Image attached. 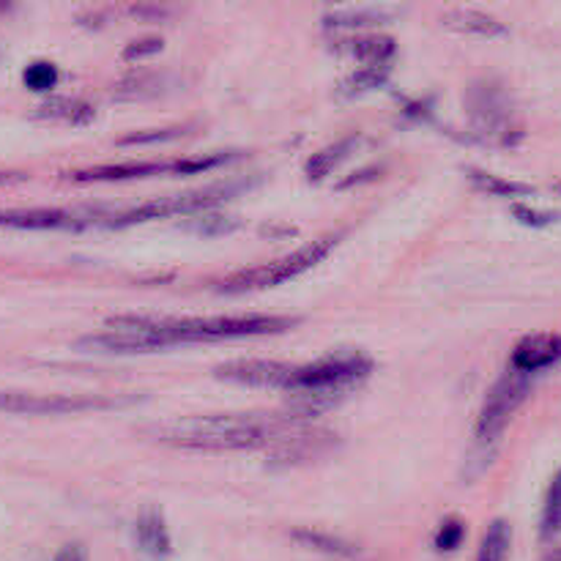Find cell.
Returning <instances> with one entry per match:
<instances>
[{
  "mask_svg": "<svg viewBox=\"0 0 561 561\" xmlns=\"http://www.w3.org/2000/svg\"><path fill=\"white\" fill-rule=\"evenodd\" d=\"M299 425H305V422L296 420V416L201 414L162 422L148 433L168 447L201 449V453H241V449L279 444Z\"/></svg>",
  "mask_w": 561,
  "mask_h": 561,
  "instance_id": "cell-1",
  "label": "cell"
},
{
  "mask_svg": "<svg viewBox=\"0 0 561 561\" xmlns=\"http://www.w3.org/2000/svg\"><path fill=\"white\" fill-rule=\"evenodd\" d=\"M296 323V318L285 316H217V318H192V321H168L170 345L179 343H214V340H241L263 337V334L285 332Z\"/></svg>",
  "mask_w": 561,
  "mask_h": 561,
  "instance_id": "cell-2",
  "label": "cell"
},
{
  "mask_svg": "<svg viewBox=\"0 0 561 561\" xmlns=\"http://www.w3.org/2000/svg\"><path fill=\"white\" fill-rule=\"evenodd\" d=\"M337 244V236H327V239H316L310 244H305L301 250L290 252V255L277 257V261H268L263 266L244 268V272L233 274V277L222 279L217 285L219 294H250V290H263L274 288V285H283L288 279L299 277V274L310 272L312 266H318L321 261H327L329 252Z\"/></svg>",
  "mask_w": 561,
  "mask_h": 561,
  "instance_id": "cell-3",
  "label": "cell"
},
{
  "mask_svg": "<svg viewBox=\"0 0 561 561\" xmlns=\"http://www.w3.org/2000/svg\"><path fill=\"white\" fill-rule=\"evenodd\" d=\"M373 362L356 348L329 351L321 359L305 367H296L290 376V392H307V389H329V392H351L362 378L370 376Z\"/></svg>",
  "mask_w": 561,
  "mask_h": 561,
  "instance_id": "cell-4",
  "label": "cell"
},
{
  "mask_svg": "<svg viewBox=\"0 0 561 561\" xmlns=\"http://www.w3.org/2000/svg\"><path fill=\"white\" fill-rule=\"evenodd\" d=\"M250 181H228V184H214L206 186V190H195V192H184V195H168V197H157V201H148L142 206H135L131 211L121 214L115 219V228H124V225H137V222H148V219H159V217H173V214H195V211H206V208L219 206L228 197H236L241 190H247Z\"/></svg>",
  "mask_w": 561,
  "mask_h": 561,
  "instance_id": "cell-5",
  "label": "cell"
},
{
  "mask_svg": "<svg viewBox=\"0 0 561 561\" xmlns=\"http://www.w3.org/2000/svg\"><path fill=\"white\" fill-rule=\"evenodd\" d=\"M526 394H529V376H524V373L518 370H507L496 383H493L485 403H482V411L480 416H477L474 427L477 442H480L482 447L496 444L499 438H502L504 427L510 425V420H513L518 405L526 400Z\"/></svg>",
  "mask_w": 561,
  "mask_h": 561,
  "instance_id": "cell-6",
  "label": "cell"
},
{
  "mask_svg": "<svg viewBox=\"0 0 561 561\" xmlns=\"http://www.w3.org/2000/svg\"><path fill=\"white\" fill-rule=\"evenodd\" d=\"M124 400L104 398V394H33V392H0V411L25 416L80 414L121 405Z\"/></svg>",
  "mask_w": 561,
  "mask_h": 561,
  "instance_id": "cell-7",
  "label": "cell"
},
{
  "mask_svg": "<svg viewBox=\"0 0 561 561\" xmlns=\"http://www.w3.org/2000/svg\"><path fill=\"white\" fill-rule=\"evenodd\" d=\"M466 110H469L471 124L480 129V135L510 142L513 107H510L507 91L496 80H477L466 96Z\"/></svg>",
  "mask_w": 561,
  "mask_h": 561,
  "instance_id": "cell-8",
  "label": "cell"
},
{
  "mask_svg": "<svg viewBox=\"0 0 561 561\" xmlns=\"http://www.w3.org/2000/svg\"><path fill=\"white\" fill-rule=\"evenodd\" d=\"M294 370L296 367L285 365V362L239 359V362H228V365H219L217 370H214V376H217L219 381L241 383V387H283V389H288Z\"/></svg>",
  "mask_w": 561,
  "mask_h": 561,
  "instance_id": "cell-9",
  "label": "cell"
},
{
  "mask_svg": "<svg viewBox=\"0 0 561 561\" xmlns=\"http://www.w3.org/2000/svg\"><path fill=\"white\" fill-rule=\"evenodd\" d=\"M337 444V438L327 431H312V427L299 425L294 433L283 438L279 444H274L272 463L274 466H299L307 460H316L321 455H327L329 449Z\"/></svg>",
  "mask_w": 561,
  "mask_h": 561,
  "instance_id": "cell-10",
  "label": "cell"
},
{
  "mask_svg": "<svg viewBox=\"0 0 561 561\" xmlns=\"http://www.w3.org/2000/svg\"><path fill=\"white\" fill-rule=\"evenodd\" d=\"M561 359V337L559 334H529L520 340L513 351V370L529 373L546 370Z\"/></svg>",
  "mask_w": 561,
  "mask_h": 561,
  "instance_id": "cell-11",
  "label": "cell"
},
{
  "mask_svg": "<svg viewBox=\"0 0 561 561\" xmlns=\"http://www.w3.org/2000/svg\"><path fill=\"white\" fill-rule=\"evenodd\" d=\"M403 14L400 5H356V9H340L323 16L327 27H376L387 25L394 16Z\"/></svg>",
  "mask_w": 561,
  "mask_h": 561,
  "instance_id": "cell-12",
  "label": "cell"
},
{
  "mask_svg": "<svg viewBox=\"0 0 561 561\" xmlns=\"http://www.w3.org/2000/svg\"><path fill=\"white\" fill-rule=\"evenodd\" d=\"M444 25L453 27V31L471 33V36H485L496 38L507 33V27L496 20V16L485 14V11L477 9H455L449 14H444Z\"/></svg>",
  "mask_w": 561,
  "mask_h": 561,
  "instance_id": "cell-13",
  "label": "cell"
},
{
  "mask_svg": "<svg viewBox=\"0 0 561 561\" xmlns=\"http://www.w3.org/2000/svg\"><path fill=\"white\" fill-rule=\"evenodd\" d=\"M137 540H140L142 551L151 553V557H168L170 553V531L157 507H146L140 513V518H137Z\"/></svg>",
  "mask_w": 561,
  "mask_h": 561,
  "instance_id": "cell-14",
  "label": "cell"
},
{
  "mask_svg": "<svg viewBox=\"0 0 561 561\" xmlns=\"http://www.w3.org/2000/svg\"><path fill=\"white\" fill-rule=\"evenodd\" d=\"M170 77L159 75V71H137V75L124 77V80L115 85V99L121 102H137V99H157L162 93H168Z\"/></svg>",
  "mask_w": 561,
  "mask_h": 561,
  "instance_id": "cell-15",
  "label": "cell"
},
{
  "mask_svg": "<svg viewBox=\"0 0 561 561\" xmlns=\"http://www.w3.org/2000/svg\"><path fill=\"white\" fill-rule=\"evenodd\" d=\"M164 170H173V164L164 162H131V164H107V168H93L77 173V181H129V179H142V175H157Z\"/></svg>",
  "mask_w": 561,
  "mask_h": 561,
  "instance_id": "cell-16",
  "label": "cell"
},
{
  "mask_svg": "<svg viewBox=\"0 0 561 561\" xmlns=\"http://www.w3.org/2000/svg\"><path fill=\"white\" fill-rule=\"evenodd\" d=\"M343 53L362 66H387L394 55V38L389 36H354L343 42Z\"/></svg>",
  "mask_w": 561,
  "mask_h": 561,
  "instance_id": "cell-17",
  "label": "cell"
},
{
  "mask_svg": "<svg viewBox=\"0 0 561 561\" xmlns=\"http://www.w3.org/2000/svg\"><path fill=\"white\" fill-rule=\"evenodd\" d=\"M356 142H359V135H351V137H345V140H337V142H332V146L321 148L318 153H312L305 164L307 179L310 181L327 179V175L332 173L340 162H343V159L351 157V151L356 148Z\"/></svg>",
  "mask_w": 561,
  "mask_h": 561,
  "instance_id": "cell-18",
  "label": "cell"
},
{
  "mask_svg": "<svg viewBox=\"0 0 561 561\" xmlns=\"http://www.w3.org/2000/svg\"><path fill=\"white\" fill-rule=\"evenodd\" d=\"M294 540L301 542L305 548L316 553H327V557H340V559H351L356 557V548L351 542L340 540L334 535H323V531H312V529H296L294 531Z\"/></svg>",
  "mask_w": 561,
  "mask_h": 561,
  "instance_id": "cell-19",
  "label": "cell"
},
{
  "mask_svg": "<svg viewBox=\"0 0 561 561\" xmlns=\"http://www.w3.org/2000/svg\"><path fill=\"white\" fill-rule=\"evenodd\" d=\"M469 181L477 186V190L493 197H524L535 192V186L520 184V181H507L502 179V175L485 173V170H469Z\"/></svg>",
  "mask_w": 561,
  "mask_h": 561,
  "instance_id": "cell-20",
  "label": "cell"
},
{
  "mask_svg": "<svg viewBox=\"0 0 561 561\" xmlns=\"http://www.w3.org/2000/svg\"><path fill=\"white\" fill-rule=\"evenodd\" d=\"M510 546H513V529H510L507 520H493L488 526L485 537H482V546L477 551V561H507Z\"/></svg>",
  "mask_w": 561,
  "mask_h": 561,
  "instance_id": "cell-21",
  "label": "cell"
},
{
  "mask_svg": "<svg viewBox=\"0 0 561 561\" xmlns=\"http://www.w3.org/2000/svg\"><path fill=\"white\" fill-rule=\"evenodd\" d=\"M561 535V469L551 480L546 493V504H542V518H540V537L542 542L557 540Z\"/></svg>",
  "mask_w": 561,
  "mask_h": 561,
  "instance_id": "cell-22",
  "label": "cell"
},
{
  "mask_svg": "<svg viewBox=\"0 0 561 561\" xmlns=\"http://www.w3.org/2000/svg\"><path fill=\"white\" fill-rule=\"evenodd\" d=\"M36 115H38V118L71 121V124H80V121H85L88 115H91V107H88V104H82V102H77V99L55 96V99H47L44 104H38Z\"/></svg>",
  "mask_w": 561,
  "mask_h": 561,
  "instance_id": "cell-23",
  "label": "cell"
},
{
  "mask_svg": "<svg viewBox=\"0 0 561 561\" xmlns=\"http://www.w3.org/2000/svg\"><path fill=\"white\" fill-rule=\"evenodd\" d=\"M387 77H389L387 66H362V69H356L354 75L345 77L343 93L345 96H359V93L376 91V88H381L383 82H387Z\"/></svg>",
  "mask_w": 561,
  "mask_h": 561,
  "instance_id": "cell-24",
  "label": "cell"
},
{
  "mask_svg": "<svg viewBox=\"0 0 561 561\" xmlns=\"http://www.w3.org/2000/svg\"><path fill=\"white\" fill-rule=\"evenodd\" d=\"M58 69H55L49 60H33L31 66L25 69V75H22V80H25V85L31 88V91H49V88L58 85Z\"/></svg>",
  "mask_w": 561,
  "mask_h": 561,
  "instance_id": "cell-25",
  "label": "cell"
},
{
  "mask_svg": "<svg viewBox=\"0 0 561 561\" xmlns=\"http://www.w3.org/2000/svg\"><path fill=\"white\" fill-rule=\"evenodd\" d=\"M466 540V526L460 518H447L436 531V548L442 553H453L463 546Z\"/></svg>",
  "mask_w": 561,
  "mask_h": 561,
  "instance_id": "cell-26",
  "label": "cell"
},
{
  "mask_svg": "<svg viewBox=\"0 0 561 561\" xmlns=\"http://www.w3.org/2000/svg\"><path fill=\"white\" fill-rule=\"evenodd\" d=\"M186 126H170V129H142L131 131V135H124L118 140V146H151V142H168L175 140V137L184 135Z\"/></svg>",
  "mask_w": 561,
  "mask_h": 561,
  "instance_id": "cell-27",
  "label": "cell"
},
{
  "mask_svg": "<svg viewBox=\"0 0 561 561\" xmlns=\"http://www.w3.org/2000/svg\"><path fill=\"white\" fill-rule=\"evenodd\" d=\"M164 42L159 36H146V38H135L131 44L124 47V60H146L151 55L162 53Z\"/></svg>",
  "mask_w": 561,
  "mask_h": 561,
  "instance_id": "cell-28",
  "label": "cell"
},
{
  "mask_svg": "<svg viewBox=\"0 0 561 561\" xmlns=\"http://www.w3.org/2000/svg\"><path fill=\"white\" fill-rule=\"evenodd\" d=\"M513 214L518 217L520 225H529V228H548V225H553L559 219L557 211H537V208H529V206H513Z\"/></svg>",
  "mask_w": 561,
  "mask_h": 561,
  "instance_id": "cell-29",
  "label": "cell"
},
{
  "mask_svg": "<svg viewBox=\"0 0 561 561\" xmlns=\"http://www.w3.org/2000/svg\"><path fill=\"white\" fill-rule=\"evenodd\" d=\"M230 153H219V157H203V159H184V162H173V170H179V173H203V170L208 168H217V164L228 162Z\"/></svg>",
  "mask_w": 561,
  "mask_h": 561,
  "instance_id": "cell-30",
  "label": "cell"
},
{
  "mask_svg": "<svg viewBox=\"0 0 561 561\" xmlns=\"http://www.w3.org/2000/svg\"><path fill=\"white\" fill-rule=\"evenodd\" d=\"M195 228L203 230V233H225V230L236 228V222L233 219H225V217H206V219H201Z\"/></svg>",
  "mask_w": 561,
  "mask_h": 561,
  "instance_id": "cell-31",
  "label": "cell"
},
{
  "mask_svg": "<svg viewBox=\"0 0 561 561\" xmlns=\"http://www.w3.org/2000/svg\"><path fill=\"white\" fill-rule=\"evenodd\" d=\"M378 175V168H367V170H356L354 175H351V179H343L337 184V190H351V186H356V184H365V181H373Z\"/></svg>",
  "mask_w": 561,
  "mask_h": 561,
  "instance_id": "cell-32",
  "label": "cell"
},
{
  "mask_svg": "<svg viewBox=\"0 0 561 561\" xmlns=\"http://www.w3.org/2000/svg\"><path fill=\"white\" fill-rule=\"evenodd\" d=\"M129 14L142 16V20H162V16L168 14V11H164L162 5H131Z\"/></svg>",
  "mask_w": 561,
  "mask_h": 561,
  "instance_id": "cell-33",
  "label": "cell"
},
{
  "mask_svg": "<svg viewBox=\"0 0 561 561\" xmlns=\"http://www.w3.org/2000/svg\"><path fill=\"white\" fill-rule=\"evenodd\" d=\"M55 561H85V559H82L80 546H66V548H60Z\"/></svg>",
  "mask_w": 561,
  "mask_h": 561,
  "instance_id": "cell-34",
  "label": "cell"
},
{
  "mask_svg": "<svg viewBox=\"0 0 561 561\" xmlns=\"http://www.w3.org/2000/svg\"><path fill=\"white\" fill-rule=\"evenodd\" d=\"M548 561H561V551H557V553H551V557H548Z\"/></svg>",
  "mask_w": 561,
  "mask_h": 561,
  "instance_id": "cell-35",
  "label": "cell"
}]
</instances>
